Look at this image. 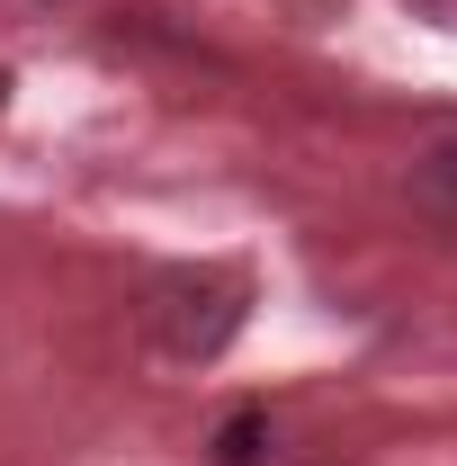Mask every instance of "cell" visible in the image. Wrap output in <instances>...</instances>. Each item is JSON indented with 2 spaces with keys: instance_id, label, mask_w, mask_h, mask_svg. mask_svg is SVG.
<instances>
[{
  "instance_id": "4",
  "label": "cell",
  "mask_w": 457,
  "mask_h": 466,
  "mask_svg": "<svg viewBox=\"0 0 457 466\" xmlns=\"http://www.w3.org/2000/svg\"><path fill=\"white\" fill-rule=\"evenodd\" d=\"M421 27H440V36H457V0H403Z\"/></svg>"
},
{
  "instance_id": "5",
  "label": "cell",
  "mask_w": 457,
  "mask_h": 466,
  "mask_svg": "<svg viewBox=\"0 0 457 466\" xmlns=\"http://www.w3.org/2000/svg\"><path fill=\"white\" fill-rule=\"evenodd\" d=\"M0 108H9V63H0Z\"/></svg>"
},
{
  "instance_id": "2",
  "label": "cell",
  "mask_w": 457,
  "mask_h": 466,
  "mask_svg": "<svg viewBox=\"0 0 457 466\" xmlns=\"http://www.w3.org/2000/svg\"><path fill=\"white\" fill-rule=\"evenodd\" d=\"M260 458H269V412L242 404L225 431H216V466H260Z\"/></svg>"
},
{
  "instance_id": "3",
  "label": "cell",
  "mask_w": 457,
  "mask_h": 466,
  "mask_svg": "<svg viewBox=\"0 0 457 466\" xmlns=\"http://www.w3.org/2000/svg\"><path fill=\"white\" fill-rule=\"evenodd\" d=\"M421 198L457 216V144H431V153H421Z\"/></svg>"
},
{
  "instance_id": "1",
  "label": "cell",
  "mask_w": 457,
  "mask_h": 466,
  "mask_svg": "<svg viewBox=\"0 0 457 466\" xmlns=\"http://www.w3.org/2000/svg\"><path fill=\"white\" fill-rule=\"evenodd\" d=\"M242 314H251L242 269L188 260V269H162L153 279V296H144V341H153V359H171V368H207V359L233 350Z\"/></svg>"
}]
</instances>
